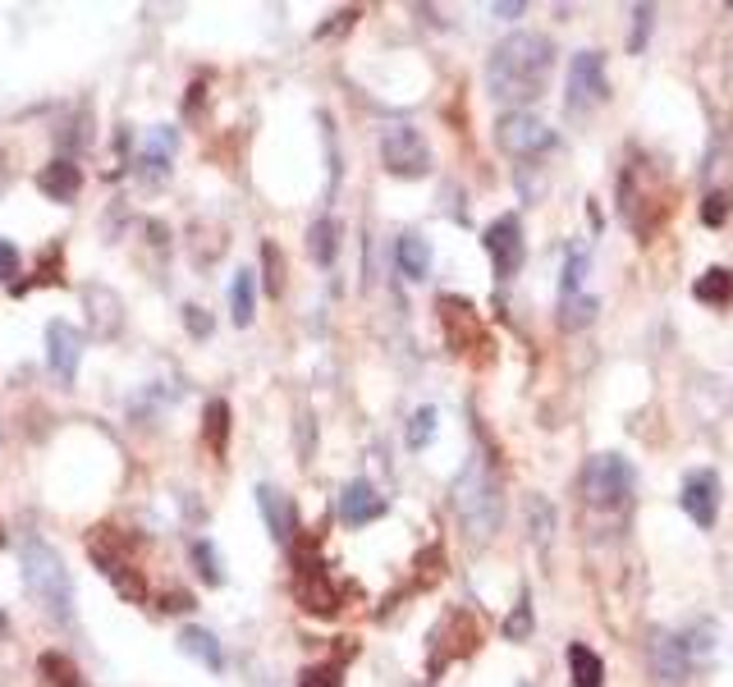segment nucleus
Listing matches in <instances>:
<instances>
[{
    "label": "nucleus",
    "instance_id": "1",
    "mask_svg": "<svg viewBox=\"0 0 733 687\" xmlns=\"http://www.w3.org/2000/svg\"><path fill=\"white\" fill-rule=\"evenodd\" d=\"M555 69V42L542 32H514L495 47L491 64H486V83L491 97L505 106H527L546 92Z\"/></svg>",
    "mask_w": 733,
    "mask_h": 687
},
{
    "label": "nucleus",
    "instance_id": "2",
    "mask_svg": "<svg viewBox=\"0 0 733 687\" xmlns=\"http://www.w3.org/2000/svg\"><path fill=\"white\" fill-rule=\"evenodd\" d=\"M711 646H715V628L711 624H697L687 633H651L646 641V660H651V674L661 687H678L687 683V674L711 660Z\"/></svg>",
    "mask_w": 733,
    "mask_h": 687
},
{
    "label": "nucleus",
    "instance_id": "3",
    "mask_svg": "<svg viewBox=\"0 0 733 687\" xmlns=\"http://www.w3.org/2000/svg\"><path fill=\"white\" fill-rule=\"evenodd\" d=\"M19 564H23V583H28V591L37 596V605H42L51 619L69 624V619H73V578H69V568H65L60 550L32 537V541L23 546V555H19Z\"/></svg>",
    "mask_w": 733,
    "mask_h": 687
},
{
    "label": "nucleus",
    "instance_id": "4",
    "mask_svg": "<svg viewBox=\"0 0 733 687\" xmlns=\"http://www.w3.org/2000/svg\"><path fill=\"white\" fill-rule=\"evenodd\" d=\"M454 505H458V518L468 522V531L477 541H486L499 527V509H505V500H499V477L491 468V458H482V454L468 458V468H463L458 481H454Z\"/></svg>",
    "mask_w": 733,
    "mask_h": 687
},
{
    "label": "nucleus",
    "instance_id": "5",
    "mask_svg": "<svg viewBox=\"0 0 733 687\" xmlns=\"http://www.w3.org/2000/svg\"><path fill=\"white\" fill-rule=\"evenodd\" d=\"M637 486V472L624 454H596L587 472H583V495H587V505L605 509V505H624L628 495Z\"/></svg>",
    "mask_w": 733,
    "mask_h": 687
},
{
    "label": "nucleus",
    "instance_id": "6",
    "mask_svg": "<svg viewBox=\"0 0 733 687\" xmlns=\"http://www.w3.org/2000/svg\"><path fill=\"white\" fill-rule=\"evenodd\" d=\"M380 166L395 179H422L432 170V147L413 125H390L380 133Z\"/></svg>",
    "mask_w": 733,
    "mask_h": 687
},
{
    "label": "nucleus",
    "instance_id": "7",
    "mask_svg": "<svg viewBox=\"0 0 733 687\" xmlns=\"http://www.w3.org/2000/svg\"><path fill=\"white\" fill-rule=\"evenodd\" d=\"M495 147L514 161H527V157H536V151L555 147V129L542 125L527 110H509V114H499V125H495Z\"/></svg>",
    "mask_w": 733,
    "mask_h": 687
},
{
    "label": "nucleus",
    "instance_id": "8",
    "mask_svg": "<svg viewBox=\"0 0 733 687\" xmlns=\"http://www.w3.org/2000/svg\"><path fill=\"white\" fill-rule=\"evenodd\" d=\"M486 252H491V266L499 280H514L527 261V239H523V220L518 216H495L482 235Z\"/></svg>",
    "mask_w": 733,
    "mask_h": 687
},
{
    "label": "nucleus",
    "instance_id": "9",
    "mask_svg": "<svg viewBox=\"0 0 733 687\" xmlns=\"http://www.w3.org/2000/svg\"><path fill=\"white\" fill-rule=\"evenodd\" d=\"M610 97L605 79V56L601 51H577L568 64V110H596Z\"/></svg>",
    "mask_w": 733,
    "mask_h": 687
},
{
    "label": "nucleus",
    "instance_id": "10",
    "mask_svg": "<svg viewBox=\"0 0 733 687\" xmlns=\"http://www.w3.org/2000/svg\"><path fill=\"white\" fill-rule=\"evenodd\" d=\"M678 505L702 531H711L715 518H720V472L715 468H692L678 486Z\"/></svg>",
    "mask_w": 733,
    "mask_h": 687
},
{
    "label": "nucleus",
    "instance_id": "11",
    "mask_svg": "<svg viewBox=\"0 0 733 687\" xmlns=\"http://www.w3.org/2000/svg\"><path fill=\"white\" fill-rule=\"evenodd\" d=\"M385 495L372 486V481H349L339 490V522L344 527H367V522H376V518H385Z\"/></svg>",
    "mask_w": 733,
    "mask_h": 687
},
{
    "label": "nucleus",
    "instance_id": "12",
    "mask_svg": "<svg viewBox=\"0 0 733 687\" xmlns=\"http://www.w3.org/2000/svg\"><path fill=\"white\" fill-rule=\"evenodd\" d=\"M79 358H83V335L73 330L69 321H47V367L60 380H73V371H79Z\"/></svg>",
    "mask_w": 733,
    "mask_h": 687
},
{
    "label": "nucleus",
    "instance_id": "13",
    "mask_svg": "<svg viewBox=\"0 0 733 687\" xmlns=\"http://www.w3.org/2000/svg\"><path fill=\"white\" fill-rule=\"evenodd\" d=\"M257 509H261V518H266V531L285 546L289 537H294V522H298V514H294V500L285 490H276V486H257Z\"/></svg>",
    "mask_w": 733,
    "mask_h": 687
},
{
    "label": "nucleus",
    "instance_id": "14",
    "mask_svg": "<svg viewBox=\"0 0 733 687\" xmlns=\"http://www.w3.org/2000/svg\"><path fill=\"white\" fill-rule=\"evenodd\" d=\"M298 600H303L307 615H321V619L339 615V587H330V578H326L321 568H303V578H298Z\"/></svg>",
    "mask_w": 733,
    "mask_h": 687
},
{
    "label": "nucleus",
    "instance_id": "15",
    "mask_svg": "<svg viewBox=\"0 0 733 687\" xmlns=\"http://www.w3.org/2000/svg\"><path fill=\"white\" fill-rule=\"evenodd\" d=\"M436 308H440V321H445V335H449V349L463 354V339H477V335H482V330H477V317H473V302H463V298L445 293Z\"/></svg>",
    "mask_w": 733,
    "mask_h": 687
},
{
    "label": "nucleus",
    "instance_id": "16",
    "mask_svg": "<svg viewBox=\"0 0 733 687\" xmlns=\"http://www.w3.org/2000/svg\"><path fill=\"white\" fill-rule=\"evenodd\" d=\"M175 147H179L175 129H157V133H147V142H142V157H138V166H142V179H147V183H157V179H166V175H170V157H175Z\"/></svg>",
    "mask_w": 733,
    "mask_h": 687
},
{
    "label": "nucleus",
    "instance_id": "17",
    "mask_svg": "<svg viewBox=\"0 0 733 687\" xmlns=\"http://www.w3.org/2000/svg\"><path fill=\"white\" fill-rule=\"evenodd\" d=\"M37 183H42V193L51 202H73L79 198V188H83V170L73 161H51L42 175H37Z\"/></svg>",
    "mask_w": 733,
    "mask_h": 687
},
{
    "label": "nucleus",
    "instance_id": "18",
    "mask_svg": "<svg viewBox=\"0 0 733 687\" xmlns=\"http://www.w3.org/2000/svg\"><path fill=\"white\" fill-rule=\"evenodd\" d=\"M568 674H573V687H601L605 683V660L592 651L587 641H568Z\"/></svg>",
    "mask_w": 733,
    "mask_h": 687
},
{
    "label": "nucleus",
    "instance_id": "19",
    "mask_svg": "<svg viewBox=\"0 0 733 687\" xmlns=\"http://www.w3.org/2000/svg\"><path fill=\"white\" fill-rule=\"evenodd\" d=\"M395 261H399V271L408 280H427L432 276V243L422 235H404L399 248H395Z\"/></svg>",
    "mask_w": 733,
    "mask_h": 687
},
{
    "label": "nucleus",
    "instance_id": "20",
    "mask_svg": "<svg viewBox=\"0 0 733 687\" xmlns=\"http://www.w3.org/2000/svg\"><path fill=\"white\" fill-rule=\"evenodd\" d=\"M692 298L706 302V308H729L733 302V271L729 266H711V271L697 276V285H692Z\"/></svg>",
    "mask_w": 733,
    "mask_h": 687
},
{
    "label": "nucleus",
    "instance_id": "21",
    "mask_svg": "<svg viewBox=\"0 0 733 687\" xmlns=\"http://www.w3.org/2000/svg\"><path fill=\"white\" fill-rule=\"evenodd\" d=\"M179 651L192 656V660H202L207 669H225V651H220L216 633H207V628H184L179 633Z\"/></svg>",
    "mask_w": 733,
    "mask_h": 687
},
{
    "label": "nucleus",
    "instance_id": "22",
    "mask_svg": "<svg viewBox=\"0 0 733 687\" xmlns=\"http://www.w3.org/2000/svg\"><path fill=\"white\" fill-rule=\"evenodd\" d=\"M229 312H235V326H252V312H257V280H252V271H239L235 285H229Z\"/></svg>",
    "mask_w": 733,
    "mask_h": 687
},
{
    "label": "nucleus",
    "instance_id": "23",
    "mask_svg": "<svg viewBox=\"0 0 733 687\" xmlns=\"http://www.w3.org/2000/svg\"><path fill=\"white\" fill-rule=\"evenodd\" d=\"M307 252H313V261H317V266H330V261H335V252H339V225L321 216L313 229H307Z\"/></svg>",
    "mask_w": 733,
    "mask_h": 687
},
{
    "label": "nucleus",
    "instance_id": "24",
    "mask_svg": "<svg viewBox=\"0 0 733 687\" xmlns=\"http://www.w3.org/2000/svg\"><path fill=\"white\" fill-rule=\"evenodd\" d=\"M37 669H42V683L47 687H83L79 665H73L69 656H60V651H47L42 660H37Z\"/></svg>",
    "mask_w": 733,
    "mask_h": 687
},
{
    "label": "nucleus",
    "instance_id": "25",
    "mask_svg": "<svg viewBox=\"0 0 733 687\" xmlns=\"http://www.w3.org/2000/svg\"><path fill=\"white\" fill-rule=\"evenodd\" d=\"M202 436H207V445H211V454H225V445H229V404L225 399H211L207 404V412H202Z\"/></svg>",
    "mask_w": 733,
    "mask_h": 687
},
{
    "label": "nucleus",
    "instance_id": "26",
    "mask_svg": "<svg viewBox=\"0 0 733 687\" xmlns=\"http://www.w3.org/2000/svg\"><path fill=\"white\" fill-rule=\"evenodd\" d=\"M596 312H601V302L592 298V293H573V298H564V326L568 330H577V326H587V321H596Z\"/></svg>",
    "mask_w": 733,
    "mask_h": 687
},
{
    "label": "nucleus",
    "instance_id": "27",
    "mask_svg": "<svg viewBox=\"0 0 733 687\" xmlns=\"http://www.w3.org/2000/svg\"><path fill=\"white\" fill-rule=\"evenodd\" d=\"M432 440H436V408L427 404L408 417V449H427Z\"/></svg>",
    "mask_w": 733,
    "mask_h": 687
},
{
    "label": "nucleus",
    "instance_id": "28",
    "mask_svg": "<svg viewBox=\"0 0 733 687\" xmlns=\"http://www.w3.org/2000/svg\"><path fill=\"white\" fill-rule=\"evenodd\" d=\"M192 564H198V578L207 587H220L225 572H220V559H216V546L211 541H192Z\"/></svg>",
    "mask_w": 733,
    "mask_h": 687
},
{
    "label": "nucleus",
    "instance_id": "29",
    "mask_svg": "<svg viewBox=\"0 0 733 687\" xmlns=\"http://www.w3.org/2000/svg\"><path fill=\"white\" fill-rule=\"evenodd\" d=\"M729 211H733V193H729V188H715V193L702 198V225L720 229L729 220Z\"/></svg>",
    "mask_w": 733,
    "mask_h": 687
},
{
    "label": "nucleus",
    "instance_id": "30",
    "mask_svg": "<svg viewBox=\"0 0 733 687\" xmlns=\"http://www.w3.org/2000/svg\"><path fill=\"white\" fill-rule=\"evenodd\" d=\"M527 522H532V541H551V505L542 500V495H532L527 500Z\"/></svg>",
    "mask_w": 733,
    "mask_h": 687
},
{
    "label": "nucleus",
    "instance_id": "31",
    "mask_svg": "<svg viewBox=\"0 0 733 687\" xmlns=\"http://www.w3.org/2000/svg\"><path fill=\"white\" fill-rule=\"evenodd\" d=\"M499 633H505L509 641H527V637H532V600H527V596L518 600V609L505 619V628H499Z\"/></svg>",
    "mask_w": 733,
    "mask_h": 687
},
{
    "label": "nucleus",
    "instance_id": "32",
    "mask_svg": "<svg viewBox=\"0 0 733 687\" xmlns=\"http://www.w3.org/2000/svg\"><path fill=\"white\" fill-rule=\"evenodd\" d=\"M583 276H587V252L577 248V252H568V261H564V298L583 293Z\"/></svg>",
    "mask_w": 733,
    "mask_h": 687
},
{
    "label": "nucleus",
    "instance_id": "33",
    "mask_svg": "<svg viewBox=\"0 0 733 687\" xmlns=\"http://www.w3.org/2000/svg\"><path fill=\"white\" fill-rule=\"evenodd\" d=\"M298 687H344V674L335 665H313L298 674Z\"/></svg>",
    "mask_w": 733,
    "mask_h": 687
},
{
    "label": "nucleus",
    "instance_id": "34",
    "mask_svg": "<svg viewBox=\"0 0 733 687\" xmlns=\"http://www.w3.org/2000/svg\"><path fill=\"white\" fill-rule=\"evenodd\" d=\"M651 19H655L651 6H633V37H628V51H633V56L642 51V42L651 37Z\"/></svg>",
    "mask_w": 733,
    "mask_h": 687
},
{
    "label": "nucleus",
    "instance_id": "35",
    "mask_svg": "<svg viewBox=\"0 0 733 687\" xmlns=\"http://www.w3.org/2000/svg\"><path fill=\"white\" fill-rule=\"evenodd\" d=\"M19 276V248L10 239H0V280H14Z\"/></svg>",
    "mask_w": 733,
    "mask_h": 687
},
{
    "label": "nucleus",
    "instance_id": "36",
    "mask_svg": "<svg viewBox=\"0 0 733 687\" xmlns=\"http://www.w3.org/2000/svg\"><path fill=\"white\" fill-rule=\"evenodd\" d=\"M261 257H266V266H271V280H266V289H271V293H280V252H276V243H266L261 248Z\"/></svg>",
    "mask_w": 733,
    "mask_h": 687
},
{
    "label": "nucleus",
    "instance_id": "37",
    "mask_svg": "<svg viewBox=\"0 0 733 687\" xmlns=\"http://www.w3.org/2000/svg\"><path fill=\"white\" fill-rule=\"evenodd\" d=\"M527 6H523V0H505V6H499V0H495V6H491V14L495 19H518Z\"/></svg>",
    "mask_w": 733,
    "mask_h": 687
},
{
    "label": "nucleus",
    "instance_id": "38",
    "mask_svg": "<svg viewBox=\"0 0 733 687\" xmlns=\"http://www.w3.org/2000/svg\"><path fill=\"white\" fill-rule=\"evenodd\" d=\"M184 321H188V330H198V335H211V321L202 317V308H188V317H184Z\"/></svg>",
    "mask_w": 733,
    "mask_h": 687
},
{
    "label": "nucleus",
    "instance_id": "39",
    "mask_svg": "<svg viewBox=\"0 0 733 687\" xmlns=\"http://www.w3.org/2000/svg\"><path fill=\"white\" fill-rule=\"evenodd\" d=\"M10 633V615H6V609H0V637H6Z\"/></svg>",
    "mask_w": 733,
    "mask_h": 687
}]
</instances>
